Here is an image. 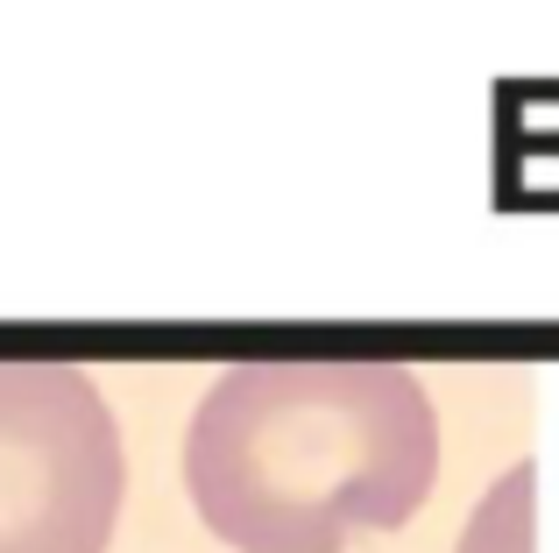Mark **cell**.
Here are the masks:
<instances>
[{
    "mask_svg": "<svg viewBox=\"0 0 559 553\" xmlns=\"http://www.w3.org/2000/svg\"><path fill=\"white\" fill-rule=\"evenodd\" d=\"M439 475V419L404 362H241L185 440L199 518L241 553H341Z\"/></svg>",
    "mask_w": 559,
    "mask_h": 553,
    "instance_id": "1",
    "label": "cell"
},
{
    "mask_svg": "<svg viewBox=\"0 0 559 553\" xmlns=\"http://www.w3.org/2000/svg\"><path fill=\"white\" fill-rule=\"evenodd\" d=\"M121 426L71 362H0V553H107Z\"/></svg>",
    "mask_w": 559,
    "mask_h": 553,
    "instance_id": "2",
    "label": "cell"
},
{
    "mask_svg": "<svg viewBox=\"0 0 559 553\" xmlns=\"http://www.w3.org/2000/svg\"><path fill=\"white\" fill-rule=\"evenodd\" d=\"M461 553H532V461H518L489 490V504L475 511Z\"/></svg>",
    "mask_w": 559,
    "mask_h": 553,
    "instance_id": "3",
    "label": "cell"
}]
</instances>
